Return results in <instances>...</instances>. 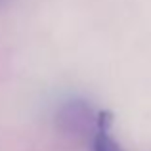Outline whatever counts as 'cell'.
<instances>
[{"label": "cell", "instance_id": "7a4b0ae2", "mask_svg": "<svg viewBox=\"0 0 151 151\" xmlns=\"http://www.w3.org/2000/svg\"><path fill=\"white\" fill-rule=\"evenodd\" d=\"M111 122H113L111 113H107V111H100L98 113V124H96L94 138H92L94 151H124L111 136V132H109Z\"/></svg>", "mask_w": 151, "mask_h": 151}, {"label": "cell", "instance_id": "6da1fadb", "mask_svg": "<svg viewBox=\"0 0 151 151\" xmlns=\"http://www.w3.org/2000/svg\"><path fill=\"white\" fill-rule=\"evenodd\" d=\"M59 122H61V126L67 132L82 134L90 128L96 130L98 115L94 117L90 107H86L82 101H71L61 109V113H59Z\"/></svg>", "mask_w": 151, "mask_h": 151}, {"label": "cell", "instance_id": "3957f363", "mask_svg": "<svg viewBox=\"0 0 151 151\" xmlns=\"http://www.w3.org/2000/svg\"><path fill=\"white\" fill-rule=\"evenodd\" d=\"M0 2H2V0H0Z\"/></svg>", "mask_w": 151, "mask_h": 151}]
</instances>
